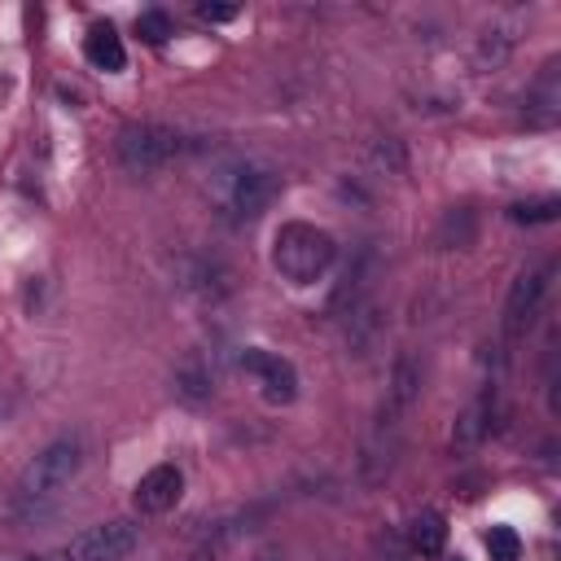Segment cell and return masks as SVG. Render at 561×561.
<instances>
[{
	"label": "cell",
	"instance_id": "cell-17",
	"mask_svg": "<svg viewBox=\"0 0 561 561\" xmlns=\"http://www.w3.org/2000/svg\"><path fill=\"white\" fill-rule=\"evenodd\" d=\"M486 552H491V561H517V557H522L517 530H513V526H491V530H486Z\"/></svg>",
	"mask_w": 561,
	"mask_h": 561
},
{
	"label": "cell",
	"instance_id": "cell-7",
	"mask_svg": "<svg viewBox=\"0 0 561 561\" xmlns=\"http://www.w3.org/2000/svg\"><path fill=\"white\" fill-rule=\"evenodd\" d=\"M241 368L259 381V390H263L267 403H294V394H298V373H294V364H289L285 355L263 351V346H245V351H241Z\"/></svg>",
	"mask_w": 561,
	"mask_h": 561
},
{
	"label": "cell",
	"instance_id": "cell-16",
	"mask_svg": "<svg viewBox=\"0 0 561 561\" xmlns=\"http://www.w3.org/2000/svg\"><path fill=\"white\" fill-rule=\"evenodd\" d=\"M561 215V202L557 197H539V202H517L513 210H508V219L513 224H552Z\"/></svg>",
	"mask_w": 561,
	"mask_h": 561
},
{
	"label": "cell",
	"instance_id": "cell-20",
	"mask_svg": "<svg viewBox=\"0 0 561 561\" xmlns=\"http://www.w3.org/2000/svg\"><path fill=\"white\" fill-rule=\"evenodd\" d=\"M0 561H57V552H0Z\"/></svg>",
	"mask_w": 561,
	"mask_h": 561
},
{
	"label": "cell",
	"instance_id": "cell-3",
	"mask_svg": "<svg viewBox=\"0 0 561 561\" xmlns=\"http://www.w3.org/2000/svg\"><path fill=\"white\" fill-rule=\"evenodd\" d=\"M333 254H337L333 237L307 219H289L272 237V267L289 285H316L333 267Z\"/></svg>",
	"mask_w": 561,
	"mask_h": 561
},
{
	"label": "cell",
	"instance_id": "cell-1",
	"mask_svg": "<svg viewBox=\"0 0 561 561\" xmlns=\"http://www.w3.org/2000/svg\"><path fill=\"white\" fill-rule=\"evenodd\" d=\"M280 193V175L259 162V158H245V153H232L224 158L210 180H206V197H210V210L228 224V228H245L254 224Z\"/></svg>",
	"mask_w": 561,
	"mask_h": 561
},
{
	"label": "cell",
	"instance_id": "cell-19",
	"mask_svg": "<svg viewBox=\"0 0 561 561\" xmlns=\"http://www.w3.org/2000/svg\"><path fill=\"white\" fill-rule=\"evenodd\" d=\"M241 9L237 4H197V18L202 22H232Z\"/></svg>",
	"mask_w": 561,
	"mask_h": 561
},
{
	"label": "cell",
	"instance_id": "cell-14",
	"mask_svg": "<svg viewBox=\"0 0 561 561\" xmlns=\"http://www.w3.org/2000/svg\"><path fill=\"white\" fill-rule=\"evenodd\" d=\"M210 390H215V377H210V368H206L202 359H184V364L175 368V394H180L184 403H206Z\"/></svg>",
	"mask_w": 561,
	"mask_h": 561
},
{
	"label": "cell",
	"instance_id": "cell-12",
	"mask_svg": "<svg viewBox=\"0 0 561 561\" xmlns=\"http://www.w3.org/2000/svg\"><path fill=\"white\" fill-rule=\"evenodd\" d=\"M557 105H561V88H557V66H543V75L535 79V88L526 92V114L535 127H552L557 123Z\"/></svg>",
	"mask_w": 561,
	"mask_h": 561
},
{
	"label": "cell",
	"instance_id": "cell-11",
	"mask_svg": "<svg viewBox=\"0 0 561 561\" xmlns=\"http://www.w3.org/2000/svg\"><path fill=\"white\" fill-rule=\"evenodd\" d=\"M486 434H491V394L482 390V394L456 416V425H451V447H456V451H473Z\"/></svg>",
	"mask_w": 561,
	"mask_h": 561
},
{
	"label": "cell",
	"instance_id": "cell-10",
	"mask_svg": "<svg viewBox=\"0 0 561 561\" xmlns=\"http://www.w3.org/2000/svg\"><path fill=\"white\" fill-rule=\"evenodd\" d=\"M188 294H197V298H224L228 289H232V276H228V267L224 263H215V259H188L184 263V280H180Z\"/></svg>",
	"mask_w": 561,
	"mask_h": 561
},
{
	"label": "cell",
	"instance_id": "cell-22",
	"mask_svg": "<svg viewBox=\"0 0 561 561\" xmlns=\"http://www.w3.org/2000/svg\"><path fill=\"white\" fill-rule=\"evenodd\" d=\"M259 561H276V557H272V552H267V557H259Z\"/></svg>",
	"mask_w": 561,
	"mask_h": 561
},
{
	"label": "cell",
	"instance_id": "cell-18",
	"mask_svg": "<svg viewBox=\"0 0 561 561\" xmlns=\"http://www.w3.org/2000/svg\"><path fill=\"white\" fill-rule=\"evenodd\" d=\"M136 31H140V39L162 44V39L171 35V18H167L162 9H149V13H140V18H136Z\"/></svg>",
	"mask_w": 561,
	"mask_h": 561
},
{
	"label": "cell",
	"instance_id": "cell-21",
	"mask_svg": "<svg viewBox=\"0 0 561 561\" xmlns=\"http://www.w3.org/2000/svg\"><path fill=\"white\" fill-rule=\"evenodd\" d=\"M193 561H215V552H197V557H193Z\"/></svg>",
	"mask_w": 561,
	"mask_h": 561
},
{
	"label": "cell",
	"instance_id": "cell-6",
	"mask_svg": "<svg viewBox=\"0 0 561 561\" xmlns=\"http://www.w3.org/2000/svg\"><path fill=\"white\" fill-rule=\"evenodd\" d=\"M552 285V263H535V267H522L517 280L508 285V298H504V333L517 337L530 329V320L539 316V302Z\"/></svg>",
	"mask_w": 561,
	"mask_h": 561
},
{
	"label": "cell",
	"instance_id": "cell-5",
	"mask_svg": "<svg viewBox=\"0 0 561 561\" xmlns=\"http://www.w3.org/2000/svg\"><path fill=\"white\" fill-rule=\"evenodd\" d=\"M136 548H140V526L131 517H110L101 526L79 530L57 552V561H127Z\"/></svg>",
	"mask_w": 561,
	"mask_h": 561
},
{
	"label": "cell",
	"instance_id": "cell-4",
	"mask_svg": "<svg viewBox=\"0 0 561 561\" xmlns=\"http://www.w3.org/2000/svg\"><path fill=\"white\" fill-rule=\"evenodd\" d=\"M184 153V136L167 123H127L114 140V162L127 175H153Z\"/></svg>",
	"mask_w": 561,
	"mask_h": 561
},
{
	"label": "cell",
	"instance_id": "cell-15",
	"mask_svg": "<svg viewBox=\"0 0 561 561\" xmlns=\"http://www.w3.org/2000/svg\"><path fill=\"white\" fill-rule=\"evenodd\" d=\"M513 26H504V22H495V26H486L482 35H478V61L482 66H500L508 53H513Z\"/></svg>",
	"mask_w": 561,
	"mask_h": 561
},
{
	"label": "cell",
	"instance_id": "cell-9",
	"mask_svg": "<svg viewBox=\"0 0 561 561\" xmlns=\"http://www.w3.org/2000/svg\"><path fill=\"white\" fill-rule=\"evenodd\" d=\"M83 57H88L96 70H105V75H118V70L127 66V48H123V39H118V31H114L110 22H96V26L88 31Z\"/></svg>",
	"mask_w": 561,
	"mask_h": 561
},
{
	"label": "cell",
	"instance_id": "cell-13",
	"mask_svg": "<svg viewBox=\"0 0 561 561\" xmlns=\"http://www.w3.org/2000/svg\"><path fill=\"white\" fill-rule=\"evenodd\" d=\"M408 543H412V552H421V557H438L443 552V543H447V522L438 517V513H416L412 517V526H408Z\"/></svg>",
	"mask_w": 561,
	"mask_h": 561
},
{
	"label": "cell",
	"instance_id": "cell-8",
	"mask_svg": "<svg viewBox=\"0 0 561 561\" xmlns=\"http://www.w3.org/2000/svg\"><path fill=\"white\" fill-rule=\"evenodd\" d=\"M180 495H184V473L175 465H153L149 473H140V482L131 491V504H136L140 517H162L180 504Z\"/></svg>",
	"mask_w": 561,
	"mask_h": 561
},
{
	"label": "cell",
	"instance_id": "cell-2",
	"mask_svg": "<svg viewBox=\"0 0 561 561\" xmlns=\"http://www.w3.org/2000/svg\"><path fill=\"white\" fill-rule=\"evenodd\" d=\"M83 469V438L79 434H57L53 443H44L26 469L18 473L13 482V495H9V513L13 517H39Z\"/></svg>",
	"mask_w": 561,
	"mask_h": 561
}]
</instances>
